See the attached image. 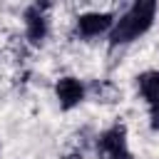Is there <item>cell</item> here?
<instances>
[{
  "label": "cell",
  "mask_w": 159,
  "mask_h": 159,
  "mask_svg": "<svg viewBox=\"0 0 159 159\" xmlns=\"http://www.w3.org/2000/svg\"><path fill=\"white\" fill-rule=\"evenodd\" d=\"M97 157L99 159H119L124 154H129L127 149V129L124 124H114L107 132H102L97 137Z\"/></svg>",
  "instance_id": "7a4b0ae2"
},
{
  "label": "cell",
  "mask_w": 159,
  "mask_h": 159,
  "mask_svg": "<svg viewBox=\"0 0 159 159\" xmlns=\"http://www.w3.org/2000/svg\"><path fill=\"white\" fill-rule=\"evenodd\" d=\"M112 25H114L112 12H84L77 17V30L84 37H97L102 32H109Z\"/></svg>",
  "instance_id": "5b68a950"
},
{
  "label": "cell",
  "mask_w": 159,
  "mask_h": 159,
  "mask_svg": "<svg viewBox=\"0 0 159 159\" xmlns=\"http://www.w3.org/2000/svg\"><path fill=\"white\" fill-rule=\"evenodd\" d=\"M139 89L149 102V107H159V70H149L139 75Z\"/></svg>",
  "instance_id": "8992f818"
},
{
  "label": "cell",
  "mask_w": 159,
  "mask_h": 159,
  "mask_svg": "<svg viewBox=\"0 0 159 159\" xmlns=\"http://www.w3.org/2000/svg\"><path fill=\"white\" fill-rule=\"evenodd\" d=\"M55 94H57V102H60L62 109H75L84 99L87 89L77 77H60L57 84H55Z\"/></svg>",
  "instance_id": "277c9868"
},
{
  "label": "cell",
  "mask_w": 159,
  "mask_h": 159,
  "mask_svg": "<svg viewBox=\"0 0 159 159\" xmlns=\"http://www.w3.org/2000/svg\"><path fill=\"white\" fill-rule=\"evenodd\" d=\"M149 127L154 132H159V107H152V112H149Z\"/></svg>",
  "instance_id": "52a82bcc"
},
{
  "label": "cell",
  "mask_w": 159,
  "mask_h": 159,
  "mask_svg": "<svg viewBox=\"0 0 159 159\" xmlns=\"http://www.w3.org/2000/svg\"><path fill=\"white\" fill-rule=\"evenodd\" d=\"M50 5H30L27 10H25V37L30 40V45H35V47H40L45 40H47V17H45V12L42 10H47Z\"/></svg>",
  "instance_id": "3957f363"
},
{
  "label": "cell",
  "mask_w": 159,
  "mask_h": 159,
  "mask_svg": "<svg viewBox=\"0 0 159 159\" xmlns=\"http://www.w3.org/2000/svg\"><path fill=\"white\" fill-rule=\"evenodd\" d=\"M157 15V2L154 0H137L119 20H114L112 30H109V42L112 45H127L132 40H137L139 35H144Z\"/></svg>",
  "instance_id": "6da1fadb"
}]
</instances>
